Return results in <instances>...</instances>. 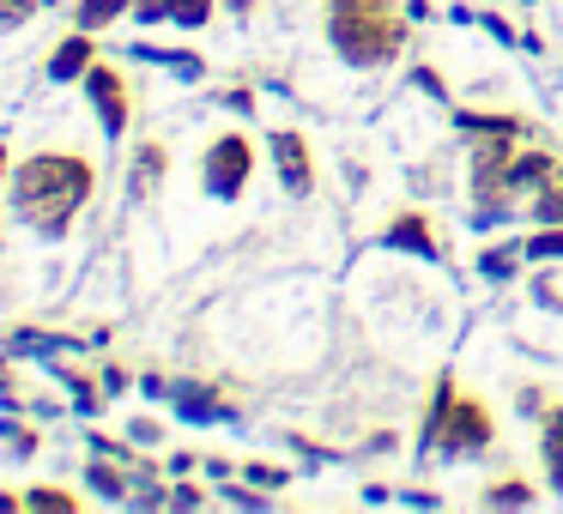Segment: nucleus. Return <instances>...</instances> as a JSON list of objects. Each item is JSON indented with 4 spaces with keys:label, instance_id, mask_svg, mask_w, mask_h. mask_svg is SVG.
<instances>
[{
    "label": "nucleus",
    "instance_id": "4be33fe9",
    "mask_svg": "<svg viewBox=\"0 0 563 514\" xmlns=\"http://www.w3.org/2000/svg\"><path fill=\"white\" fill-rule=\"evenodd\" d=\"M0 436H7V448H13V454H37V429H0Z\"/></svg>",
    "mask_w": 563,
    "mask_h": 514
},
{
    "label": "nucleus",
    "instance_id": "393cba45",
    "mask_svg": "<svg viewBox=\"0 0 563 514\" xmlns=\"http://www.w3.org/2000/svg\"><path fill=\"white\" fill-rule=\"evenodd\" d=\"M224 7H231V13H249V7H255V0H224Z\"/></svg>",
    "mask_w": 563,
    "mask_h": 514
},
{
    "label": "nucleus",
    "instance_id": "0eeeda50",
    "mask_svg": "<svg viewBox=\"0 0 563 514\" xmlns=\"http://www.w3.org/2000/svg\"><path fill=\"white\" fill-rule=\"evenodd\" d=\"M267 146H273V170H279L285 194H291V200H309V194H316V146H309L297 127H279Z\"/></svg>",
    "mask_w": 563,
    "mask_h": 514
},
{
    "label": "nucleus",
    "instance_id": "6ab92c4d",
    "mask_svg": "<svg viewBox=\"0 0 563 514\" xmlns=\"http://www.w3.org/2000/svg\"><path fill=\"white\" fill-rule=\"evenodd\" d=\"M454 122H461L466 134H521L515 115H454Z\"/></svg>",
    "mask_w": 563,
    "mask_h": 514
},
{
    "label": "nucleus",
    "instance_id": "6e6552de",
    "mask_svg": "<svg viewBox=\"0 0 563 514\" xmlns=\"http://www.w3.org/2000/svg\"><path fill=\"white\" fill-rule=\"evenodd\" d=\"M382 243H388V248H406V255H424V260L442 255V236H437V224H430L424 212H394L388 231H382Z\"/></svg>",
    "mask_w": 563,
    "mask_h": 514
},
{
    "label": "nucleus",
    "instance_id": "9d476101",
    "mask_svg": "<svg viewBox=\"0 0 563 514\" xmlns=\"http://www.w3.org/2000/svg\"><path fill=\"white\" fill-rule=\"evenodd\" d=\"M91 62H98V43H91V31L74 25V31H67V37L49 49V79H62V86H67V79H86Z\"/></svg>",
    "mask_w": 563,
    "mask_h": 514
},
{
    "label": "nucleus",
    "instance_id": "aec40b11",
    "mask_svg": "<svg viewBox=\"0 0 563 514\" xmlns=\"http://www.w3.org/2000/svg\"><path fill=\"white\" fill-rule=\"evenodd\" d=\"M37 7H43V0H0V31L31 25V19H37Z\"/></svg>",
    "mask_w": 563,
    "mask_h": 514
},
{
    "label": "nucleus",
    "instance_id": "2eb2a0df",
    "mask_svg": "<svg viewBox=\"0 0 563 514\" xmlns=\"http://www.w3.org/2000/svg\"><path fill=\"white\" fill-rule=\"evenodd\" d=\"M25 509H31V514H74V509H79V490L37 484V490H25Z\"/></svg>",
    "mask_w": 563,
    "mask_h": 514
},
{
    "label": "nucleus",
    "instance_id": "412c9836",
    "mask_svg": "<svg viewBox=\"0 0 563 514\" xmlns=\"http://www.w3.org/2000/svg\"><path fill=\"white\" fill-rule=\"evenodd\" d=\"M521 255H527V248H485V260H478V267H485L490 279H503V272H509Z\"/></svg>",
    "mask_w": 563,
    "mask_h": 514
},
{
    "label": "nucleus",
    "instance_id": "39448f33",
    "mask_svg": "<svg viewBox=\"0 0 563 514\" xmlns=\"http://www.w3.org/2000/svg\"><path fill=\"white\" fill-rule=\"evenodd\" d=\"M86 86V98H91V115H98V127L110 139H122L128 134V122H134V86H128V74L115 62H91V74L79 79Z\"/></svg>",
    "mask_w": 563,
    "mask_h": 514
},
{
    "label": "nucleus",
    "instance_id": "f257e3e1",
    "mask_svg": "<svg viewBox=\"0 0 563 514\" xmlns=\"http://www.w3.org/2000/svg\"><path fill=\"white\" fill-rule=\"evenodd\" d=\"M91 194H98V164L86 152H31L7 176V206L43 243H62L79 224V212L91 206Z\"/></svg>",
    "mask_w": 563,
    "mask_h": 514
},
{
    "label": "nucleus",
    "instance_id": "ddd939ff",
    "mask_svg": "<svg viewBox=\"0 0 563 514\" xmlns=\"http://www.w3.org/2000/svg\"><path fill=\"white\" fill-rule=\"evenodd\" d=\"M122 13H134V0H74V25L79 31H103Z\"/></svg>",
    "mask_w": 563,
    "mask_h": 514
},
{
    "label": "nucleus",
    "instance_id": "f8f14e48",
    "mask_svg": "<svg viewBox=\"0 0 563 514\" xmlns=\"http://www.w3.org/2000/svg\"><path fill=\"white\" fill-rule=\"evenodd\" d=\"M539 466H545V484L563 490V405H551L539 424Z\"/></svg>",
    "mask_w": 563,
    "mask_h": 514
},
{
    "label": "nucleus",
    "instance_id": "5701e85b",
    "mask_svg": "<svg viewBox=\"0 0 563 514\" xmlns=\"http://www.w3.org/2000/svg\"><path fill=\"white\" fill-rule=\"evenodd\" d=\"M134 19H146V25H158V19H170V0H134Z\"/></svg>",
    "mask_w": 563,
    "mask_h": 514
},
{
    "label": "nucleus",
    "instance_id": "dca6fc26",
    "mask_svg": "<svg viewBox=\"0 0 563 514\" xmlns=\"http://www.w3.org/2000/svg\"><path fill=\"white\" fill-rule=\"evenodd\" d=\"M485 502L490 509H527V502H533V484H527V478H490Z\"/></svg>",
    "mask_w": 563,
    "mask_h": 514
},
{
    "label": "nucleus",
    "instance_id": "423d86ee",
    "mask_svg": "<svg viewBox=\"0 0 563 514\" xmlns=\"http://www.w3.org/2000/svg\"><path fill=\"white\" fill-rule=\"evenodd\" d=\"M515 139L521 134H485L473 146V194L485 212H509V200H503V182H509V164H515Z\"/></svg>",
    "mask_w": 563,
    "mask_h": 514
},
{
    "label": "nucleus",
    "instance_id": "f03ea898",
    "mask_svg": "<svg viewBox=\"0 0 563 514\" xmlns=\"http://www.w3.org/2000/svg\"><path fill=\"white\" fill-rule=\"evenodd\" d=\"M321 31H328V49L345 67H364V74L394 67L406 55V43H412V31H406L394 0H328Z\"/></svg>",
    "mask_w": 563,
    "mask_h": 514
},
{
    "label": "nucleus",
    "instance_id": "20e7f679",
    "mask_svg": "<svg viewBox=\"0 0 563 514\" xmlns=\"http://www.w3.org/2000/svg\"><path fill=\"white\" fill-rule=\"evenodd\" d=\"M249 170H255V139L249 134H212L207 152H200V188H207L212 200H236L249 182Z\"/></svg>",
    "mask_w": 563,
    "mask_h": 514
},
{
    "label": "nucleus",
    "instance_id": "7ed1b4c3",
    "mask_svg": "<svg viewBox=\"0 0 563 514\" xmlns=\"http://www.w3.org/2000/svg\"><path fill=\"white\" fill-rule=\"evenodd\" d=\"M490 436H497V417H490L485 400H473V393H461V381L442 376L437 381V400H430L424 412V442L442 454H485Z\"/></svg>",
    "mask_w": 563,
    "mask_h": 514
},
{
    "label": "nucleus",
    "instance_id": "4468645a",
    "mask_svg": "<svg viewBox=\"0 0 563 514\" xmlns=\"http://www.w3.org/2000/svg\"><path fill=\"white\" fill-rule=\"evenodd\" d=\"M527 206H533V219H539V224H563V158H558V170H551L545 182H539V194L527 200Z\"/></svg>",
    "mask_w": 563,
    "mask_h": 514
},
{
    "label": "nucleus",
    "instance_id": "b1692460",
    "mask_svg": "<svg viewBox=\"0 0 563 514\" xmlns=\"http://www.w3.org/2000/svg\"><path fill=\"white\" fill-rule=\"evenodd\" d=\"M91 484H98V490H110V496H115V490H122V472H110L103 460H91Z\"/></svg>",
    "mask_w": 563,
    "mask_h": 514
},
{
    "label": "nucleus",
    "instance_id": "9b49d317",
    "mask_svg": "<svg viewBox=\"0 0 563 514\" xmlns=\"http://www.w3.org/2000/svg\"><path fill=\"white\" fill-rule=\"evenodd\" d=\"M164 176H170V146H164V139H140V146H134V170H128V188H134V200L158 194Z\"/></svg>",
    "mask_w": 563,
    "mask_h": 514
},
{
    "label": "nucleus",
    "instance_id": "a878e982",
    "mask_svg": "<svg viewBox=\"0 0 563 514\" xmlns=\"http://www.w3.org/2000/svg\"><path fill=\"white\" fill-rule=\"evenodd\" d=\"M0 176H7V146H0Z\"/></svg>",
    "mask_w": 563,
    "mask_h": 514
},
{
    "label": "nucleus",
    "instance_id": "f3484780",
    "mask_svg": "<svg viewBox=\"0 0 563 514\" xmlns=\"http://www.w3.org/2000/svg\"><path fill=\"white\" fill-rule=\"evenodd\" d=\"M170 25H183V31L212 25V0H170Z\"/></svg>",
    "mask_w": 563,
    "mask_h": 514
},
{
    "label": "nucleus",
    "instance_id": "1a4fd4ad",
    "mask_svg": "<svg viewBox=\"0 0 563 514\" xmlns=\"http://www.w3.org/2000/svg\"><path fill=\"white\" fill-rule=\"evenodd\" d=\"M551 170H558V152H551V146L515 152V164H509V182H503V200H509V206H515L521 194L533 200V194H539V182H545Z\"/></svg>",
    "mask_w": 563,
    "mask_h": 514
},
{
    "label": "nucleus",
    "instance_id": "a211bd4d",
    "mask_svg": "<svg viewBox=\"0 0 563 514\" xmlns=\"http://www.w3.org/2000/svg\"><path fill=\"white\" fill-rule=\"evenodd\" d=\"M527 260H545V255H563V224H539L533 236H527Z\"/></svg>",
    "mask_w": 563,
    "mask_h": 514
}]
</instances>
